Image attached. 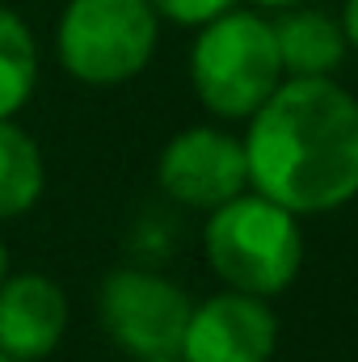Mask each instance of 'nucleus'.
<instances>
[{
	"label": "nucleus",
	"mask_w": 358,
	"mask_h": 362,
	"mask_svg": "<svg viewBox=\"0 0 358 362\" xmlns=\"http://www.w3.org/2000/svg\"><path fill=\"white\" fill-rule=\"evenodd\" d=\"M0 362H13V358H8V354H4V350H0Z\"/></svg>",
	"instance_id": "f3484780"
},
{
	"label": "nucleus",
	"mask_w": 358,
	"mask_h": 362,
	"mask_svg": "<svg viewBox=\"0 0 358 362\" xmlns=\"http://www.w3.org/2000/svg\"><path fill=\"white\" fill-rule=\"evenodd\" d=\"M38 85V47L21 13L0 4V118H13Z\"/></svg>",
	"instance_id": "9b49d317"
},
{
	"label": "nucleus",
	"mask_w": 358,
	"mask_h": 362,
	"mask_svg": "<svg viewBox=\"0 0 358 362\" xmlns=\"http://www.w3.org/2000/svg\"><path fill=\"white\" fill-rule=\"evenodd\" d=\"M139 362H185L181 354H156V358H139Z\"/></svg>",
	"instance_id": "dca6fc26"
},
{
	"label": "nucleus",
	"mask_w": 358,
	"mask_h": 362,
	"mask_svg": "<svg viewBox=\"0 0 358 362\" xmlns=\"http://www.w3.org/2000/svg\"><path fill=\"white\" fill-rule=\"evenodd\" d=\"M190 295L173 278L139 266H122L101 282L97 295V316L110 341L131 354V358H156V354H178L190 320Z\"/></svg>",
	"instance_id": "39448f33"
},
{
	"label": "nucleus",
	"mask_w": 358,
	"mask_h": 362,
	"mask_svg": "<svg viewBox=\"0 0 358 362\" xmlns=\"http://www.w3.org/2000/svg\"><path fill=\"white\" fill-rule=\"evenodd\" d=\"M249 185L295 215L358 198V97L329 76H282L245 118Z\"/></svg>",
	"instance_id": "f257e3e1"
},
{
	"label": "nucleus",
	"mask_w": 358,
	"mask_h": 362,
	"mask_svg": "<svg viewBox=\"0 0 358 362\" xmlns=\"http://www.w3.org/2000/svg\"><path fill=\"white\" fill-rule=\"evenodd\" d=\"M148 4L173 25H202L211 17H219L224 8H232L236 0H148Z\"/></svg>",
	"instance_id": "f8f14e48"
},
{
	"label": "nucleus",
	"mask_w": 358,
	"mask_h": 362,
	"mask_svg": "<svg viewBox=\"0 0 358 362\" xmlns=\"http://www.w3.org/2000/svg\"><path fill=\"white\" fill-rule=\"evenodd\" d=\"M68 333V299L47 274H8L0 282V350L13 362H38Z\"/></svg>",
	"instance_id": "6e6552de"
},
{
	"label": "nucleus",
	"mask_w": 358,
	"mask_h": 362,
	"mask_svg": "<svg viewBox=\"0 0 358 362\" xmlns=\"http://www.w3.org/2000/svg\"><path fill=\"white\" fill-rule=\"evenodd\" d=\"M274 42H278V59L287 76H329L342 59H346V30L337 17L321 13V8H287L274 21Z\"/></svg>",
	"instance_id": "1a4fd4ad"
},
{
	"label": "nucleus",
	"mask_w": 358,
	"mask_h": 362,
	"mask_svg": "<svg viewBox=\"0 0 358 362\" xmlns=\"http://www.w3.org/2000/svg\"><path fill=\"white\" fill-rule=\"evenodd\" d=\"M253 4H262V8H295L304 0H253Z\"/></svg>",
	"instance_id": "4468645a"
},
{
	"label": "nucleus",
	"mask_w": 358,
	"mask_h": 362,
	"mask_svg": "<svg viewBox=\"0 0 358 362\" xmlns=\"http://www.w3.org/2000/svg\"><path fill=\"white\" fill-rule=\"evenodd\" d=\"M161 189L194 211H215L219 202L249 189L245 144L219 127H190L173 135L156 160Z\"/></svg>",
	"instance_id": "423d86ee"
},
{
	"label": "nucleus",
	"mask_w": 358,
	"mask_h": 362,
	"mask_svg": "<svg viewBox=\"0 0 358 362\" xmlns=\"http://www.w3.org/2000/svg\"><path fill=\"white\" fill-rule=\"evenodd\" d=\"M202 253L219 282H228L232 291L262 299L282 295L304 266L299 215L249 185L236 198L207 211Z\"/></svg>",
	"instance_id": "f03ea898"
},
{
	"label": "nucleus",
	"mask_w": 358,
	"mask_h": 362,
	"mask_svg": "<svg viewBox=\"0 0 358 362\" xmlns=\"http://www.w3.org/2000/svg\"><path fill=\"white\" fill-rule=\"evenodd\" d=\"M282 76L287 72L278 59L274 21L262 13H241L232 4L198 25L190 47V85L211 114L245 122L282 85Z\"/></svg>",
	"instance_id": "7ed1b4c3"
},
{
	"label": "nucleus",
	"mask_w": 358,
	"mask_h": 362,
	"mask_svg": "<svg viewBox=\"0 0 358 362\" xmlns=\"http://www.w3.org/2000/svg\"><path fill=\"white\" fill-rule=\"evenodd\" d=\"M47 185V165L30 131H21L13 118H0V223L21 219Z\"/></svg>",
	"instance_id": "9d476101"
},
{
	"label": "nucleus",
	"mask_w": 358,
	"mask_h": 362,
	"mask_svg": "<svg viewBox=\"0 0 358 362\" xmlns=\"http://www.w3.org/2000/svg\"><path fill=\"white\" fill-rule=\"evenodd\" d=\"M342 30H346V42L358 51V0H346V8H342Z\"/></svg>",
	"instance_id": "ddd939ff"
},
{
	"label": "nucleus",
	"mask_w": 358,
	"mask_h": 362,
	"mask_svg": "<svg viewBox=\"0 0 358 362\" xmlns=\"http://www.w3.org/2000/svg\"><path fill=\"white\" fill-rule=\"evenodd\" d=\"M161 38V13L148 0H68L55 25V51L72 81L110 89L135 81Z\"/></svg>",
	"instance_id": "20e7f679"
},
{
	"label": "nucleus",
	"mask_w": 358,
	"mask_h": 362,
	"mask_svg": "<svg viewBox=\"0 0 358 362\" xmlns=\"http://www.w3.org/2000/svg\"><path fill=\"white\" fill-rule=\"evenodd\" d=\"M278 350V320L262 295L224 291L190 308L181 358L185 362H270Z\"/></svg>",
	"instance_id": "0eeeda50"
},
{
	"label": "nucleus",
	"mask_w": 358,
	"mask_h": 362,
	"mask_svg": "<svg viewBox=\"0 0 358 362\" xmlns=\"http://www.w3.org/2000/svg\"><path fill=\"white\" fill-rule=\"evenodd\" d=\"M8 278V249H4V240H0V282Z\"/></svg>",
	"instance_id": "2eb2a0df"
}]
</instances>
